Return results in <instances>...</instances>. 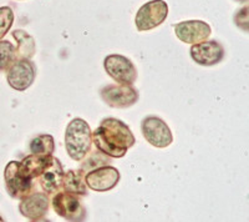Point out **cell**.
<instances>
[{
    "instance_id": "obj_1",
    "label": "cell",
    "mask_w": 249,
    "mask_h": 222,
    "mask_svg": "<svg viewBox=\"0 0 249 222\" xmlns=\"http://www.w3.org/2000/svg\"><path fill=\"white\" fill-rule=\"evenodd\" d=\"M92 141L97 150L111 157H122L135 144V136L121 120L108 117L93 131Z\"/></svg>"
},
{
    "instance_id": "obj_2",
    "label": "cell",
    "mask_w": 249,
    "mask_h": 222,
    "mask_svg": "<svg viewBox=\"0 0 249 222\" xmlns=\"http://www.w3.org/2000/svg\"><path fill=\"white\" fill-rule=\"evenodd\" d=\"M92 132L90 125L81 117L71 120L66 128L65 146L68 155L75 161H81L90 152Z\"/></svg>"
},
{
    "instance_id": "obj_3",
    "label": "cell",
    "mask_w": 249,
    "mask_h": 222,
    "mask_svg": "<svg viewBox=\"0 0 249 222\" xmlns=\"http://www.w3.org/2000/svg\"><path fill=\"white\" fill-rule=\"evenodd\" d=\"M168 15V5L164 0H150L139 9L136 14V28L140 32H148L163 23Z\"/></svg>"
},
{
    "instance_id": "obj_4",
    "label": "cell",
    "mask_w": 249,
    "mask_h": 222,
    "mask_svg": "<svg viewBox=\"0 0 249 222\" xmlns=\"http://www.w3.org/2000/svg\"><path fill=\"white\" fill-rule=\"evenodd\" d=\"M142 134L148 143L157 148H164L173 143L171 129L161 117L147 116L141 124Z\"/></svg>"
},
{
    "instance_id": "obj_5",
    "label": "cell",
    "mask_w": 249,
    "mask_h": 222,
    "mask_svg": "<svg viewBox=\"0 0 249 222\" xmlns=\"http://www.w3.org/2000/svg\"><path fill=\"white\" fill-rule=\"evenodd\" d=\"M104 68L115 81L124 85H132L137 79V70L130 59L122 55H108L105 57Z\"/></svg>"
},
{
    "instance_id": "obj_6",
    "label": "cell",
    "mask_w": 249,
    "mask_h": 222,
    "mask_svg": "<svg viewBox=\"0 0 249 222\" xmlns=\"http://www.w3.org/2000/svg\"><path fill=\"white\" fill-rule=\"evenodd\" d=\"M53 207L59 216L69 221H84L86 216L85 208L80 203L79 195L69 191H61L53 199Z\"/></svg>"
},
{
    "instance_id": "obj_7",
    "label": "cell",
    "mask_w": 249,
    "mask_h": 222,
    "mask_svg": "<svg viewBox=\"0 0 249 222\" xmlns=\"http://www.w3.org/2000/svg\"><path fill=\"white\" fill-rule=\"evenodd\" d=\"M8 84L17 92H25L35 80V66L29 59H18L8 68Z\"/></svg>"
},
{
    "instance_id": "obj_8",
    "label": "cell",
    "mask_w": 249,
    "mask_h": 222,
    "mask_svg": "<svg viewBox=\"0 0 249 222\" xmlns=\"http://www.w3.org/2000/svg\"><path fill=\"white\" fill-rule=\"evenodd\" d=\"M102 100L111 108L126 109L136 104L139 100V92L131 85H107L101 90Z\"/></svg>"
},
{
    "instance_id": "obj_9",
    "label": "cell",
    "mask_w": 249,
    "mask_h": 222,
    "mask_svg": "<svg viewBox=\"0 0 249 222\" xmlns=\"http://www.w3.org/2000/svg\"><path fill=\"white\" fill-rule=\"evenodd\" d=\"M176 37L186 44H198L207 40L212 34V28L210 24L202 20H186L176 24Z\"/></svg>"
},
{
    "instance_id": "obj_10",
    "label": "cell",
    "mask_w": 249,
    "mask_h": 222,
    "mask_svg": "<svg viewBox=\"0 0 249 222\" xmlns=\"http://www.w3.org/2000/svg\"><path fill=\"white\" fill-rule=\"evenodd\" d=\"M120 172L112 166H101L88 172L85 176V184L90 190L96 192H105L112 190L120 181Z\"/></svg>"
},
{
    "instance_id": "obj_11",
    "label": "cell",
    "mask_w": 249,
    "mask_h": 222,
    "mask_svg": "<svg viewBox=\"0 0 249 222\" xmlns=\"http://www.w3.org/2000/svg\"><path fill=\"white\" fill-rule=\"evenodd\" d=\"M5 184L8 192L15 199H23L26 195L30 194L33 187V179H29L20 171L19 161H10L6 165L5 172Z\"/></svg>"
},
{
    "instance_id": "obj_12",
    "label": "cell",
    "mask_w": 249,
    "mask_h": 222,
    "mask_svg": "<svg viewBox=\"0 0 249 222\" xmlns=\"http://www.w3.org/2000/svg\"><path fill=\"white\" fill-rule=\"evenodd\" d=\"M193 61L202 66H212L221 63L224 56V49L215 40H204L193 44L190 50Z\"/></svg>"
},
{
    "instance_id": "obj_13",
    "label": "cell",
    "mask_w": 249,
    "mask_h": 222,
    "mask_svg": "<svg viewBox=\"0 0 249 222\" xmlns=\"http://www.w3.org/2000/svg\"><path fill=\"white\" fill-rule=\"evenodd\" d=\"M49 204L50 201H49L48 194L34 192V194H29L21 199L19 210L21 215L30 221H40L48 212Z\"/></svg>"
},
{
    "instance_id": "obj_14",
    "label": "cell",
    "mask_w": 249,
    "mask_h": 222,
    "mask_svg": "<svg viewBox=\"0 0 249 222\" xmlns=\"http://www.w3.org/2000/svg\"><path fill=\"white\" fill-rule=\"evenodd\" d=\"M62 176H64V171L61 164L56 157L53 156L51 163L39 175L40 185L46 194H55L61 187Z\"/></svg>"
},
{
    "instance_id": "obj_15",
    "label": "cell",
    "mask_w": 249,
    "mask_h": 222,
    "mask_svg": "<svg viewBox=\"0 0 249 222\" xmlns=\"http://www.w3.org/2000/svg\"><path fill=\"white\" fill-rule=\"evenodd\" d=\"M51 160H53V155H29L21 163H19L20 171L29 179H35V177H39L44 168L51 163Z\"/></svg>"
},
{
    "instance_id": "obj_16",
    "label": "cell",
    "mask_w": 249,
    "mask_h": 222,
    "mask_svg": "<svg viewBox=\"0 0 249 222\" xmlns=\"http://www.w3.org/2000/svg\"><path fill=\"white\" fill-rule=\"evenodd\" d=\"M13 37L17 40L18 48L17 50V56L19 59H31L35 54V41L34 37H31L29 33H26L23 29L19 30H14L13 32Z\"/></svg>"
},
{
    "instance_id": "obj_17",
    "label": "cell",
    "mask_w": 249,
    "mask_h": 222,
    "mask_svg": "<svg viewBox=\"0 0 249 222\" xmlns=\"http://www.w3.org/2000/svg\"><path fill=\"white\" fill-rule=\"evenodd\" d=\"M82 174H84V171H79V172L74 170L68 171L62 176L61 187L75 195H86L88 190H86L85 180L82 179Z\"/></svg>"
},
{
    "instance_id": "obj_18",
    "label": "cell",
    "mask_w": 249,
    "mask_h": 222,
    "mask_svg": "<svg viewBox=\"0 0 249 222\" xmlns=\"http://www.w3.org/2000/svg\"><path fill=\"white\" fill-rule=\"evenodd\" d=\"M55 148L54 137L51 135H40L31 140L30 151L37 155H53Z\"/></svg>"
},
{
    "instance_id": "obj_19",
    "label": "cell",
    "mask_w": 249,
    "mask_h": 222,
    "mask_svg": "<svg viewBox=\"0 0 249 222\" xmlns=\"http://www.w3.org/2000/svg\"><path fill=\"white\" fill-rule=\"evenodd\" d=\"M17 59V50L10 41L0 40V70H6Z\"/></svg>"
},
{
    "instance_id": "obj_20",
    "label": "cell",
    "mask_w": 249,
    "mask_h": 222,
    "mask_svg": "<svg viewBox=\"0 0 249 222\" xmlns=\"http://www.w3.org/2000/svg\"><path fill=\"white\" fill-rule=\"evenodd\" d=\"M14 23V12L9 6H1L0 8V40L8 34Z\"/></svg>"
},
{
    "instance_id": "obj_21",
    "label": "cell",
    "mask_w": 249,
    "mask_h": 222,
    "mask_svg": "<svg viewBox=\"0 0 249 222\" xmlns=\"http://www.w3.org/2000/svg\"><path fill=\"white\" fill-rule=\"evenodd\" d=\"M248 6L243 8L242 10H239V13H237L235 15V24H237L239 28H242L244 32L248 30Z\"/></svg>"
},
{
    "instance_id": "obj_22",
    "label": "cell",
    "mask_w": 249,
    "mask_h": 222,
    "mask_svg": "<svg viewBox=\"0 0 249 222\" xmlns=\"http://www.w3.org/2000/svg\"><path fill=\"white\" fill-rule=\"evenodd\" d=\"M237 1H247V0H237Z\"/></svg>"
},
{
    "instance_id": "obj_23",
    "label": "cell",
    "mask_w": 249,
    "mask_h": 222,
    "mask_svg": "<svg viewBox=\"0 0 249 222\" xmlns=\"http://www.w3.org/2000/svg\"><path fill=\"white\" fill-rule=\"evenodd\" d=\"M0 221H3V220H1V217H0Z\"/></svg>"
}]
</instances>
